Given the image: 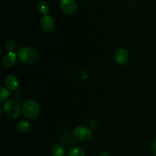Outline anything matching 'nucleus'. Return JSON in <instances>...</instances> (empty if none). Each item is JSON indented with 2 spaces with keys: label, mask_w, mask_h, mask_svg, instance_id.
Instances as JSON below:
<instances>
[{
  "label": "nucleus",
  "mask_w": 156,
  "mask_h": 156,
  "mask_svg": "<svg viewBox=\"0 0 156 156\" xmlns=\"http://www.w3.org/2000/svg\"><path fill=\"white\" fill-rule=\"evenodd\" d=\"M52 156H64L65 155V149L60 145H56L53 147L51 150Z\"/></svg>",
  "instance_id": "10"
},
{
  "label": "nucleus",
  "mask_w": 156,
  "mask_h": 156,
  "mask_svg": "<svg viewBox=\"0 0 156 156\" xmlns=\"http://www.w3.org/2000/svg\"><path fill=\"white\" fill-rule=\"evenodd\" d=\"M98 156H112L110 153L107 152V151H104V152H101Z\"/></svg>",
  "instance_id": "17"
},
{
  "label": "nucleus",
  "mask_w": 156,
  "mask_h": 156,
  "mask_svg": "<svg viewBox=\"0 0 156 156\" xmlns=\"http://www.w3.org/2000/svg\"><path fill=\"white\" fill-rule=\"evenodd\" d=\"M152 151H153V154H155V156H156V139L152 145Z\"/></svg>",
  "instance_id": "16"
},
{
  "label": "nucleus",
  "mask_w": 156,
  "mask_h": 156,
  "mask_svg": "<svg viewBox=\"0 0 156 156\" xmlns=\"http://www.w3.org/2000/svg\"><path fill=\"white\" fill-rule=\"evenodd\" d=\"M59 8L63 13L73 15L77 9V4L75 0H60Z\"/></svg>",
  "instance_id": "6"
},
{
  "label": "nucleus",
  "mask_w": 156,
  "mask_h": 156,
  "mask_svg": "<svg viewBox=\"0 0 156 156\" xmlns=\"http://www.w3.org/2000/svg\"><path fill=\"white\" fill-rule=\"evenodd\" d=\"M73 136L76 139L80 141H87L91 137V131L87 127L79 125L74 128Z\"/></svg>",
  "instance_id": "4"
},
{
  "label": "nucleus",
  "mask_w": 156,
  "mask_h": 156,
  "mask_svg": "<svg viewBox=\"0 0 156 156\" xmlns=\"http://www.w3.org/2000/svg\"><path fill=\"white\" fill-rule=\"evenodd\" d=\"M41 25L43 30L45 32H50L54 29L56 23H55V20L53 17L50 15H44V16L41 18Z\"/></svg>",
  "instance_id": "7"
},
{
  "label": "nucleus",
  "mask_w": 156,
  "mask_h": 156,
  "mask_svg": "<svg viewBox=\"0 0 156 156\" xmlns=\"http://www.w3.org/2000/svg\"><path fill=\"white\" fill-rule=\"evenodd\" d=\"M37 9L39 11L40 13L43 14V15H47V12H49V9H50V7H49V5L47 4L46 2H40L37 5Z\"/></svg>",
  "instance_id": "13"
},
{
  "label": "nucleus",
  "mask_w": 156,
  "mask_h": 156,
  "mask_svg": "<svg viewBox=\"0 0 156 156\" xmlns=\"http://www.w3.org/2000/svg\"><path fill=\"white\" fill-rule=\"evenodd\" d=\"M22 113L27 119H35L36 117H37L40 113L39 105L36 101L33 100V99H28L23 104Z\"/></svg>",
  "instance_id": "2"
},
{
  "label": "nucleus",
  "mask_w": 156,
  "mask_h": 156,
  "mask_svg": "<svg viewBox=\"0 0 156 156\" xmlns=\"http://www.w3.org/2000/svg\"><path fill=\"white\" fill-rule=\"evenodd\" d=\"M69 156H85V154L80 147H73L69 151Z\"/></svg>",
  "instance_id": "12"
},
{
  "label": "nucleus",
  "mask_w": 156,
  "mask_h": 156,
  "mask_svg": "<svg viewBox=\"0 0 156 156\" xmlns=\"http://www.w3.org/2000/svg\"><path fill=\"white\" fill-rule=\"evenodd\" d=\"M13 48H14V44L12 41H7L5 43V49L8 52L12 51Z\"/></svg>",
  "instance_id": "15"
},
{
  "label": "nucleus",
  "mask_w": 156,
  "mask_h": 156,
  "mask_svg": "<svg viewBox=\"0 0 156 156\" xmlns=\"http://www.w3.org/2000/svg\"><path fill=\"white\" fill-rule=\"evenodd\" d=\"M18 57L20 61L26 64H31L38 59V54L35 49L30 47H23L18 50Z\"/></svg>",
  "instance_id": "1"
},
{
  "label": "nucleus",
  "mask_w": 156,
  "mask_h": 156,
  "mask_svg": "<svg viewBox=\"0 0 156 156\" xmlns=\"http://www.w3.org/2000/svg\"><path fill=\"white\" fill-rule=\"evenodd\" d=\"M4 84L8 89L11 90H16L19 87V82L15 76L9 75L5 77Z\"/></svg>",
  "instance_id": "9"
},
{
  "label": "nucleus",
  "mask_w": 156,
  "mask_h": 156,
  "mask_svg": "<svg viewBox=\"0 0 156 156\" xmlns=\"http://www.w3.org/2000/svg\"><path fill=\"white\" fill-rule=\"evenodd\" d=\"M9 97V91L6 89V87L2 86L1 93H0V102H3Z\"/></svg>",
  "instance_id": "14"
},
{
  "label": "nucleus",
  "mask_w": 156,
  "mask_h": 156,
  "mask_svg": "<svg viewBox=\"0 0 156 156\" xmlns=\"http://www.w3.org/2000/svg\"><path fill=\"white\" fill-rule=\"evenodd\" d=\"M21 107L19 103L15 99H9L3 106V110L8 117L11 119H17L20 116L21 113Z\"/></svg>",
  "instance_id": "3"
},
{
  "label": "nucleus",
  "mask_w": 156,
  "mask_h": 156,
  "mask_svg": "<svg viewBox=\"0 0 156 156\" xmlns=\"http://www.w3.org/2000/svg\"><path fill=\"white\" fill-rule=\"evenodd\" d=\"M17 128H18L19 132L25 133L27 132L29 130V128H30V123H29L28 122H27V121L21 120L18 123Z\"/></svg>",
  "instance_id": "11"
},
{
  "label": "nucleus",
  "mask_w": 156,
  "mask_h": 156,
  "mask_svg": "<svg viewBox=\"0 0 156 156\" xmlns=\"http://www.w3.org/2000/svg\"><path fill=\"white\" fill-rule=\"evenodd\" d=\"M17 55L14 52H8L4 55L2 58V64L6 68H10L12 67L16 63Z\"/></svg>",
  "instance_id": "8"
},
{
  "label": "nucleus",
  "mask_w": 156,
  "mask_h": 156,
  "mask_svg": "<svg viewBox=\"0 0 156 156\" xmlns=\"http://www.w3.org/2000/svg\"><path fill=\"white\" fill-rule=\"evenodd\" d=\"M114 61H116L117 64L121 66L125 65L129 61V52L126 49L123 48V47H120V48L117 49L116 51L114 52Z\"/></svg>",
  "instance_id": "5"
}]
</instances>
